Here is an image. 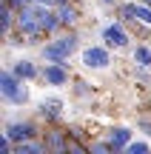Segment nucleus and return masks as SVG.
<instances>
[{
    "label": "nucleus",
    "mask_w": 151,
    "mask_h": 154,
    "mask_svg": "<svg viewBox=\"0 0 151 154\" xmlns=\"http://www.w3.org/2000/svg\"><path fill=\"white\" fill-rule=\"evenodd\" d=\"M14 154H51V151L43 143V137H34V140H26V143H14Z\"/></svg>",
    "instance_id": "nucleus-14"
},
{
    "label": "nucleus",
    "mask_w": 151,
    "mask_h": 154,
    "mask_svg": "<svg viewBox=\"0 0 151 154\" xmlns=\"http://www.w3.org/2000/svg\"><path fill=\"white\" fill-rule=\"evenodd\" d=\"M54 154H68V149H63V151H54Z\"/></svg>",
    "instance_id": "nucleus-23"
},
{
    "label": "nucleus",
    "mask_w": 151,
    "mask_h": 154,
    "mask_svg": "<svg viewBox=\"0 0 151 154\" xmlns=\"http://www.w3.org/2000/svg\"><path fill=\"white\" fill-rule=\"evenodd\" d=\"M123 154H151V140H148V137H146V140H137V137H134Z\"/></svg>",
    "instance_id": "nucleus-16"
},
{
    "label": "nucleus",
    "mask_w": 151,
    "mask_h": 154,
    "mask_svg": "<svg viewBox=\"0 0 151 154\" xmlns=\"http://www.w3.org/2000/svg\"><path fill=\"white\" fill-rule=\"evenodd\" d=\"M71 91H74V97H89V94L94 91V86L86 83L83 77H77V80H71Z\"/></svg>",
    "instance_id": "nucleus-17"
},
{
    "label": "nucleus",
    "mask_w": 151,
    "mask_h": 154,
    "mask_svg": "<svg viewBox=\"0 0 151 154\" xmlns=\"http://www.w3.org/2000/svg\"><path fill=\"white\" fill-rule=\"evenodd\" d=\"M80 63L89 72H106V69L114 66V57H111V49L106 43H89L80 49Z\"/></svg>",
    "instance_id": "nucleus-5"
},
{
    "label": "nucleus",
    "mask_w": 151,
    "mask_h": 154,
    "mask_svg": "<svg viewBox=\"0 0 151 154\" xmlns=\"http://www.w3.org/2000/svg\"><path fill=\"white\" fill-rule=\"evenodd\" d=\"M43 143L49 146L51 154L68 149V131H66V126H63V123H57V126H46L43 128Z\"/></svg>",
    "instance_id": "nucleus-11"
},
{
    "label": "nucleus",
    "mask_w": 151,
    "mask_h": 154,
    "mask_svg": "<svg viewBox=\"0 0 151 154\" xmlns=\"http://www.w3.org/2000/svg\"><path fill=\"white\" fill-rule=\"evenodd\" d=\"M57 14H60V23L63 29H83V6H80V0H68V3L57 6Z\"/></svg>",
    "instance_id": "nucleus-10"
},
{
    "label": "nucleus",
    "mask_w": 151,
    "mask_h": 154,
    "mask_svg": "<svg viewBox=\"0 0 151 154\" xmlns=\"http://www.w3.org/2000/svg\"><path fill=\"white\" fill-rule=\"evenodd\" d=\"M6 3H11L14 9H26L29 3H34V0H6Z\"/></svg>",
    "instance_id": "nucleus-21"
},
{
    "label": "nucleus",
    "mask_w": 151,
    "mask_h": 154,
    "mask_svg": "<svg viewBox=\"0 0 151 154\" xmlns=\"http://www.w3.org/2000/svg\"><path fill=\"white\" fill-rule=\"evenodd\" d=\"M11 32H17V9L0 0V37H9Z\"/></svg>",
    "instance_id": "nucleus-12"
},
{
    "label": "nucleus",
    "mask_w": 151,
    "mask_h": 154,
    "mask_svg": "<svg viewBox=\"0 0 151 154\" xmlns=\"http://www.w3.org/2000/svg\"><path fill=\"white\" fill-rule=\"evenodd\" d=\"M77 49H83V29H63L60 34L37 46V57L43 63H71Z\"/></svg>",
    "instance_id": "nucleus-1"
},
{
    "label": "nucleus",
    "mask_w": 151,
    "mask_h": 154,
    "mask_svg": "<svg viewBox=\"0 0 151 154\" xmlns=\"http://www.w3.org/2000/svg\"><path fill=\"white\" fill-rule=\"evenodd\" d=\"M0 100L6 109H23L32 103V91H29V80H20L9 66L0 69Z\"/></svg>",
    "instance_id": "nucleus-2"
},
{
    "label": "nucleus",
    "mask_w": 151,
    "mask_h": 154,
    "mask_svg": "<svg viewBox=\"0 0 151 154\" xmlns=\"http://www.w3.org/2000/svg\"><path fill=\"white\" fill-rule=\"evenodd\" d=\"M97 34H100V43H106L111 51H120V54H123V51H131V49H134V43H137V40H134V32H131L123 20H117V17L108 20V23H103Z\"/></svg>",
    "instance_id": "nucleus-4"
},
{
    "label": "nucleus",
    "mask_w": 151,
    "mask_h": 154,
    "mask_svg": "<svg viewBox=\"0 0 151 154\" xmlns=\"http://www.w3.org/2000/svg\"><path fill=\"white\" fill-rule=\"evenodd\" d=\"M6 66L20 77V80H29V83H37L40 72H43V66H37V60H32V57H11Z\"/></svg>",
    "instance_id": "nucleus-9"
},
{
    "label": "nucleus",
    "mask_w": 151,
    "mask_h": 154,
    "mask_svg": "<svg viewBox=\"0 0 151 154\" xmlns=\"http://www.w3.org/2000/svg\"><path fill=\"white\" fill-rule=\"evenodd\" d=\"M43 120L40 117H20V114H9L3 120V134H9L11 143H26V140L43 137Z\"/></svg>",
    "instance_id": "nucleus-3"
},
{
    "label": "nucleus",
    "mask_w": 151,
    "mask_h": 154,
    "mask_svg": "<svg viewBox=\"0 0 151 154\" xmlns=\"http://www.w3.org/2000/svg\"><path fill=\"white\" fill-rule=\"evenodd\" d=\"M137 20L146 23V26H151V6L143 3V0H137Z\"/></svg>",
    "instance_id": "nucleus-18"
},
{
    "label": "nucleus",
    "mask_w": 151,
    "mask_h": 154,
    "mask_svg": "<svg viewBox=\"0 0 151 154\" xmlns=\"http://www.w3.org/2000/svg\"><path fill=\"white\" fill-rule=\"evenodd\" d=\"M111 14L117 17V20H123L128 29L134 26V23H140V20H137V0H123V3H117L111 9Z\"/></svg>",
    "instance_id": "nucleus-13"
},
{
    "label": "nucleus",
    "mask_w": 151,
    "mask_h": 154,
    "mask_svg": "<svg viewBox=\"0 0 151 154\" xmlns=\"http://www.w3.org/2000/svg\"><path fill=\"white\" fill-rule=\"evenodd\" d=\"M137 128H140V131L151 140V117H140V120H137Z\"/></svg>",
    "instance_id": "nucleus-19"
},
{
    "label": "nucleus",
    "mask_w": 151,
    "mask_h": 154,
    "mask_svg": "<svg viewBox=\"0 0 151 154\" xmlns=\"http://www.w3.org/2000/svg\"><path fill=\"white\" fill-rule=\"evenodd\" d=\"M117 3H123V0H97V6H100V9H106V11H111Z\"/></svg>",
    "instance_id": "nucleus-20"
},
{
    "label": "nucleus",
    "mask_w": 151,
    "mask_h": 154,
    "mask_svg": "<svg viewBox=\"0 0 151 154\" xmlns=\"http://www.w3.org/2000/svg\"><path fill=\"white\" fill-rule=\"evenodd\" d=\"M131 57H134V66H146V69H151V43H146V40H137L134 49H131Z\"/></svg>",
    "instance_id": "nucleus-15"
},
{
    "label": "nucleus",
    "mask_w": 151,
    "mask_h": 154,
    "mask_svg": "<svg viewBox=\"0 0 151 154\" xmlns=\"http://www.w3.org/2000/svg\"><path fill=\"white\" fill-rule=\"evenodd\" d=\"M34 114L43 120V126H57V123H63V117H66V103H63L60 97H54V94H46L43 100H37Z\"/></svg>",
    "instance_id": "nucleus-6"
},
{
    "label": "nucleus",
    "mask_w": 151,
    "mask_h": 154,
    "mask_svg": "<svg viewBox=\"0 0 151 154\" xmlns=\"http://www.w3.org/2000/svg\"><path fill=\"white\" fill-rule=\"evenodd\" d=\"M37 3H43V6H51V9H57V6L68 3V0H37Z\"/></svg>",
    "instance_id": "nucleus-22"
},
{
    "label": "nucleus",
    "mask_w": 151,
    "mask_h": 154,
    "mask_svg": "<svg viewBox=\"0 0 151 154\" xmlns=\"http://www.w3.org/2000/svg\"><path fill=\"white\" fill-rule=\"evenodd\" d=\"M103 137L108 140V146L114 149V154H123L125 149H128V143L134 140V128L131 126H123V123H117V126L106 128V134Z\"/></svg>",
    "instance_id": "nucleus-8"
},
{
    "label": "nucleus",
    "mask_w": 151,
    "mask_h": 154,
    "mask_svg": "<svg viewBox=\"0 0 151 154\" xmlns=\"http://www.w3.org/2000/svg\"><path fill=\"white\" fill-rule=\"evenodd\" d=\"M71 80H74L71 77V63H43V72H40L37 83L51 86V88H63Z\"/></svg>",
    "instance_id": "nucleus-7"
}]
</instances>
